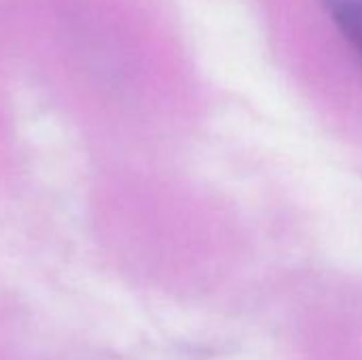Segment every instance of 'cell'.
<instances>
[{
    "mask_svg": "<svg viewBox=\"0 0 362 360\" xmlns=\"http://www.w3.org/2000/svg\"><path fill=\"white\" fill-rule=\"evenodd\" d=\"M362 66V0H320Z\"/></svg>",
    "mask_w": 362,
    "mask_h": 360,
    "instance_id": "6da1fadb",
    "label": "cell"
}]
</instances>
